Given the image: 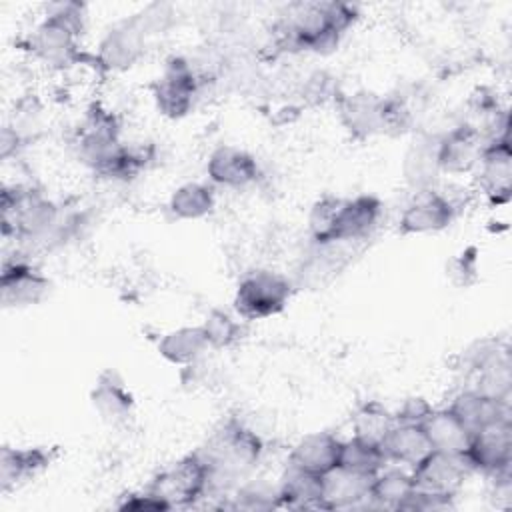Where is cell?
<instances>
[{"label": "cell", "instance_id": "6da1fadb", "mask_svg": "<svg viewBox=\"0 0 512 512\" xmlns=\"http://www.w3.org/2000/svg\"><path fill=\"white\" fill-rule=\"evenodd\" d=\"M2 236L24 246L50 250L76 234L78 216L66 214L32 186H4L0 194Z\"/></svg>", "mask_w": 512, "mask_h": 512}, {"label": "cell", "instance_id": "7a4b0ae2", "mask_svg": "<svg viewBox=\"0 0 512 512\" xmlns=\"http://www.w3.org/2000/svg\"><path fill=\"white\" fill-rule=\"evenodd\" d=\"M358 20V8L346 2H296L274 24V40L286 52L330 54Z\"/></svg>", "mask_w": 512, "mask_h": 512}, {"label": "cell", "instance_id": "3957f363", "mask_svg": "<svg viewBox=\"0 0 512 512\" xmlns=\"http://www.w3.org/2000/svg\"><path fill=\"white\" fill-rule=\"evenodd\" d=\"M76 154L96 176L128 182L136 178L148 162L142 148H130L120 140V126L112 112L92 106L78 128Z\"/></svg>", "mask_w": 512, "mask_h": 512}, {"label": "cell", "instance_id": "277c9868", "mask_svg": "<svg viewBox=\"0 0 512 512\" xmlns=\"http://www.w3.org/2000/svg\"><path fill=\"white\" fill-rule=\"evenodd\" d=\"M196 452L208 466V496H228L258 466L264 444L254 430L228 418Z\"/></svg>", "mask_w": 512, "mask_h": 512}, {"label": "cell", "instance_id": "5b68a950", "mask_svg": "<svg viewBox=\"0 0 512 512\" xmlns=\"http://www.w3.org/2000/svg\"><path fill=\"white\" fill-rule=\"evenodd\" d=\"M384 212L380 198L358 194L352 198L322 196L308 216L312 244H356L368 240Z\"/></svg>", "mask_w": 512, "mask_h": 512}, {"label": "cell", "instance_id": "8992f818", "mask_svg": "<svg viewBox=\"0 0 512 512\" xmlns=\"http://www.w3.org/2000/svg\"><path fill=\"white\" fill-rule=\"evenodd\" d=\"M86 26V6L80 2H56L48 6L44 20L32 30L28 48L34 58L52 68H66L80 58V38Z\"/></svg>", "mask_w": 512, "mask_h": 512}, {"label": "cell", "instance_id": "52a82bcc", "mask_svg": "<svg viewBox=\"0 0 512 512\" xmlns=\"http://www.w3.org/2000/svg\"><path fill=\"white\" fill-rule=\"evenodd\" d=\"M338 118L346 132L356 140H368L380 134H402L412 122L408 106L394 96L372 92L338 94Z\"/></svg>", "mask_w": 512, "mask_h": 512}, {"label": "cell", "instance_id": "ba28073f", "mask_svg": "<svg viewBox=\"0 0 512 512\" xmlns=\"http://www.w3.org/2000/svg\"><path fill=\"white\" fill-rule=\"evenodd\" d=\"M294 294L288 276L274 270L244 274L234 292V310L244 320H264L280 314Z\"/></svg>", "mask_w": 512, "mask_h": 512}, {"label": "cell", "instance_id": "9c48e42d", "mask_svg": "<svg viewBox=\"0 0 512 512\" xmlns=\"http://www.w3.org/2000/svg\"><path fill=\"white\" fill-rule=\"evenodd\" d=\"M210 474L206 462L200 458L198 452H192L168 468L160 470L146 490L160 498L168 510L172 508H188L194 506L198 500L208 496Z\"/></svg>", "mask_w": 512, "mask_h": 512}, {"label": "cell", "instance_id": "30bf717a", "mask_svg": "<svg viewBox=\"0 0 512 512\" xmlns=\"http://www.w3.org/2000/svg\"><path fill=\"white\" fill-rule=\"evenodd\" d=\"M470 470L492 480L512 476V416H502L478 428L470 436L464 452Z\"/></svg>", "mask_w": 512, "mask_h": 512}, {"label": "cell", "instance_id": "8fae6325", "mask_svg": "<svg viewBox=\"0 0 512 512\" xmlns=\"http://www.w3.org/2000/svg\"><path fill=\"white\" fill-rule=\"evenodd\" d=\"M202 80L198 78L192 62L184 56H172L166 60L162 74L152 84V96L156 108L168 118L186 116L198 96Z\"/></svg>", "mask_w": 512, "mask_h": 512}, {"label": "cell", "instance_id": "7c38bea8", "mask_svg": "<svg viewBox=\"0 0 512 512\" xmlns=\"http://www.w3.org/2000/svg\"><path fill=\"white\" fill-rule=\"evenodd\" d=\"M148 38L150 34L142 24L140 16L132 14L130 18L108 30V34L100 42L96 60L104 70H128L142 58Z\"/></svg>", "mask_w": 512, "mask_h": 512}, {"label": "cell", "instance_id": "4fadbf2b", "mask_svg": "<svg viewBox=\"0 0 512 512\" xmlns=\"http://www.w3.org/2000/svg\"><path fill=\"white\" fill-rule=\"evenodd\" d=\"M468 472V464L462 456L444 454L432 450L416 466L410 468L414 490L456 498Z\"/></svg>", "mask_w": 512, "mask_h": 512}, {"label": "cell", "instance_id": "5bb4252c", "mask_svg": "<svg viewBox=\"0 0 512 512\" xmlns=\"http://www.w3.org/2000/svg\"><path fill=\"white\" fill-rule=\"evenodd\" d=\"M456 218L454 204L436 188L414 192L406 202L398 230L402 234H434L446 230Z\"/></svg>", "mask_w": 512, "mask_h": 512}, {"label": "cell", "instance_id": "9a60e30c", "mask_svg": "<svg viewBox=\"0 0 512 512\" xmlns=\"http://www.w3.org/2000/svg\"><path fill=\"white\" fill-rule=\"evenodd\" d=\"M476 182L490 204L502 206L512 194V146L510 136L486 144L478 166Z\"/></svg>", "mask_w": 512, "mask_h": 512}, {"label": "cell", "instance_id": "2e32d148", "mask_svg": "<svg viewBox=\"0 0 512 512\" xmlns=\"http://www.w3.org/2000/svg\"><path fill=\"white\" fill-rule=\"evenodd\" d=\"M486 148V138L470 122H462L438 136V166L442 174L474 172Z\"/></svg>", "mask_w": 512, "mask_h": 512}, {"label": "cell", "instance_id": "e0dca14e", "mask_svg": "<svg viewBox=\"0 0 512 512\" xmlns=\"http://www.w3.org/2000/svg\"><path fill=\"white\" fill-rule=\"evenodd\" d=\"M50 292V280L24 258L4 260L0 274V298L6 308H24L42 302Z\"/></svg>", "mask_w": 512, "mask_h": 512}, {"label": "cell", "instance_id": "ac0fdd59", "mask_svg": "<svg viewBox=\"0 0 512 512\" xmlns=\"http://www.w3.org/2000/svg\"><path fill=\"white\" fill-rule=\"evenodd\" d=\"M206 174L216 186L244 190L260 180V164L250 152L238 146L222 144L208 156Z\"/></svg>", "mask_w": 512, "mask_h": 512}, {"label": "cell", "instance_id": "d6986e66", "mask_svg": "<svg viewBox=\"0 0 512 512\" xmlns=\"http://www.w3.org/2000/svg\"><path fill=\"white\" fill-rule=\"evenodd\" d=\"M376 474L344 466L332 468L324 480V510H366Z\"/></svg>", "mask_w": 512, "mask_h": 512}, {"label": "cell", "instance_id": "ffe728a7", "mask_svg": "<svg viewBox=\"0 0 512 512\" xmlns=\"http://www.w3.org/2000/svg\"><path fill=\"white\" fill-rule=\"evenodd\" d=\"M56 450L34 446V448H12L2 446L0 450V492L8 494L18 486L34 480L42 470L50 466Z\"/></svg>", "mask_w": 512, "mask_h": 512}, {"label": "cell", "instance_id": "44dd1931", "mask_svg": "<svg viewBox=\"0 0 512 512\" xmlns=\"http://www.w3.org/2000/svg\"><path fill=\"white\" fill-rule=\"evenodd\" d=\"M90 402L98 416L110 426L126 424L134 412V398L130 390L112 370H106L96 378V384L90 392Z\"/></svg>", "mask_w": 512, "mask_h": 512}, {"label": "cell", "instance_id": "7402d4cb", "mask_svg": "<svg viewBox=\"0 0 512 512\" xmlns=\"http://www.w3.org/2000/svg\"><path fill=\"white\" fill-rule=\"evenodd\" d=\"M280 508L324 510V480L318 474L286 464L278 482Z\"/></svg>", "mask_w": 512, "mask_h": 512}, {"label": "cell", "instance_id": "603a6c76", "mask_svg": "<svg viewBox=\"0 0 512 512\" xmlns=\"http://www.w3.org/2000/svg\"><path fill=\"white\" fill-rule=\"evenodd\" d=\"M378 446L388 464H396L408 470L432 452L422 424L406 422H394Z\"/></svg>", "mask_w": 512, "mask_h": 512}, {"label": "cell", "instance_id": "cb8c5ba5", "mask_svg": "<svg viewBox=\"0 0 512 512\" xmlns=\"http://www.w3.org/2000/svg\"><path fill=\"white\" fill-rule=\"evenodd\" d=\"M342 440L330 432H312L300 438L290 450L288 464L324 476L338 466Z\"/></svg>", "mask_w": 512, "mask_h": 512}, {"label": "cell", "instance_id": "d4e9b609", "mask_svg": "<svg viewBox=\"0 0 512 512\" xmlns=\"http://www.w3.org/2000/svg\"><path fill=\"white\" fill-rule=\"evenodd\" d=\"M402 174L414 192L434 188L442 174L438 166V136H420L410 144L404 154Z\"/></svg>", "mask_w": 512, "mask_h": 512}, {"label": "cell", "instance_id": "484cf974", "mask_svg": "<svg viewBox=\"0 0 512 512\" xmlns=\"http://www.w3.org/2000/svg\"><path fill=\"white\" fill-rule=\"evenodd\" d=\"M424 434L430 442V448L444 454L462 456L470 444V430L454 416L450 408L432 410L422 422Z\"/></svg>", "mask_w": 512, "mask_h": 512}, {"label": "cell", "instance_id": "4316f807", "mask_svg": "<svg viewBox=\"0 0 512 512\" xmlns=\"http://www.w3.org/2000/svg\"><path fill=\"white\" fill-rule=\"evenodd\" d=\"M210 350L202 326H180L158 342V354L174 366H192Z\"/></svg>", "mask_w": 512, "mask_h": 512}, {"label": "cell", "instance_id": "83f0119b", "mask_svg": "<svg viewBox=\"0 0 512 512\" xmlns=\"http://www.w3.org/2000/svg\"><path fill=\"white\" fill-rule=\"evenodd\" d=\"M454 416L470 430V434L488 422H494L502 416H510V404L492 400L484 394H480L474 388H466L454 396V400L448 406Z\"/></svg>", "mask_w": 512, "mask_h": 512}, {"label": "cell", "instance_id": "f1b7e54d", "mask_svg": "<svg viewBox=\"0 0 512 512\" xmlns=\"http://www.w3.org/2000/svg\"><path fill=\"white\" fill-rule=\"evenodd\" d=\"M414 490L412 476L408 468L402 466H384L376 476L368 500V508L372 510H398L408 494Z\"/></svg>", "mask_w": 512, "mask_h": 512}, {"label": "cell", "instance_id": "f546056e", "mask_svg": "<svg viewBox=\"0 0 512 512\" xmlns=\"http://www.w3.org/2000/svg\"><path fill=\"white\" fill-rule=\"evenodd\" d=\"M216 206L212 186L204 182H186L178 186L168 198V212L176 220H200Z\"/></svg>", "mask_w": 512, "mask_h": 512}, {"label": "cell", "instance_id": "4dcf8cb0", "mask_svg": "<svg viewBox=\"0 0 512 512\" xmlns=\"http://www.w3.org/2000/svg\"><path fill=\"white\" fill-rule=\"evenodd\" d=\"M478 390L480 394L510 404V394H512V362L510 354L494 360L486 368L474 374V384L470 386Z\"/></svg>", "mask_w": 512, "mask_h": 512}, {"label": "cell", "instance_id": "1f68e13d", "mask_svg": "<svg viewBox=\"0 0 512 512\" xmlns=\"http://www.w3.org/2000/svg\"><path fill=\"white\" fill-rule=\"evenodd\" d=\"M338 466H344V468H350L356 472L378 474L384 466H388V462L378 444H372V442L352 436L348 440H342V444H340Z\"/></svg>", "mask_w": 512, "mask_h": 512}, {"label": "cell", "instance_id": "d6a6232c", "mask_svg": "<svg viewBox=\"0 0 512 512\" xmlns=\"http://www.w3.org/2000/svg\"><path fill=\"white\" fill-rule=\"evenodd\" d=\"M396 418L378 402H366L352 414V436L380 444L386 432L394 426Z\"/></svg>", "mask_w": 512, "mask_h": 512}, {"label": "cell", "instance_id": "836d02e7", "mask_svg": "<svg viewBox=\"0 0 512 512\" xmlns=\"http://www.w3.org/2000/svg\"><path fill=\"white\" fill-rule=\"evenodd\" d=\"M224 508H234V510L280 508L278 486H268L264 482H244L234 490V494L230 496V502L224 504Z\"/></svg>", "mask_w": 512, "mask_h": 512}, {"label": "cell", "instance_id": "e575fe53", "mask_svg": "<svg viewBox=\"0 0 512 512\" xmlns=\"http://www.w3.org/2000/svg\"><path fill=\"white\" fill-rule=\"evenodd\" d=\"M206 340L210 344V350H220V348H230L234 342L240 340L242 336V326L236 318H232L224 310H212L200 324Z\"/></svg>", "mask_w": 512, "mask_h": 512}, {"label": "cell", "instance_id": "d590c367", "mask_svg": "<svg viewBox=\"0 0 512 512\" xmlns=\"http://www.w3.org/2000/svg\"><path fill=\"white\" fill-rule=\"evenodd\" d=\"M450 508H454V498L438 496V494H428V492H420V490H412L398 510H410V512H438V510H450Z\"/></svg>", "mask_w": 512, "mask_h": 512}, {"label": "cell", "instance_id": "8d00e7d4", "mask_svg": "<svg viewBox=\"0 0 512 512\" xmlns=\"http://www.w3.org/2000/svg\"><path fill=\"white\" fill-rule=\"evenodd\" d=\"M476 252L474 248H468L464 250L462 254L454 256L448 264V276L454 284L458 286H468L474 282L476 278V272H478V266H476Z\"/></svg>", "mask_w": 512, "mask_h": 512}, {"label": "cell", "instance_id": "74e56055", "mask_svg": "<svg viewBox=\"0 0 512 512\" xmlns=\"http://www.w3.org/2000/svg\"><path fill=\"white\" fill-rule=\"evenodd\" d=\"M434 408L424 400V398H408L402 402V406L394 412L396 422H406V424H422L428 414Z\"/></svg>", "mask_w": 512, "mask_h": 512}, {"label": "cell", "instance_id": "f35d334b", "mask_svg": "<svg viewBox=\"0 0 512 512\" xmlns=\"http://www.w3.org/2000/svg\"><path fill=\"white\" fill-rule=\"evenodd\" d=\"M120 510H168V506L156 498L154 494H150L146 488L142 492H132L126 494L120 502H118Z\"/></svg>", "mask_w": 512, "mask_h": 512}, {"label": "cell", "instance_id": "ab89813d", "mask_svg": "<svg viewBox=\"0 0 512 512\" xmlns=\"http://www.w3.org/2000/svg\"><path fill=\"white\" fill-rule=\"evenodd\" d=\"M22 138L16 134L12 126H4L0 134V156L6 160L10 154H14L22 146Z\"/></svg>", "mask_w": 512, "mask_h": 512}]
</instances>
